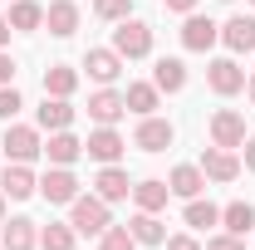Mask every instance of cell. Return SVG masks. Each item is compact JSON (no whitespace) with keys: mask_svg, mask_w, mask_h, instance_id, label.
I'll return each mask as SVG.
<instances>
[{"mask_svg":"<svg viewBox=\"0 0 255 250\" xmlns=\"http://www.w3.org/2000/svg\"><path fill=\"white\" fill-rule=\"evenodd\" d=\"M69 206H74L69 226H74L79 236H103V231H108V201H103V196H74Z\"/></svg>","mask_w":255,"mask_h":250,"instance_id":"6da1fadb","label":"cell"},{"mask_svg":"<svg viewBox=\"0 0 255 250\" xmlns=\"http://www.w3.org/2000/svg\"><path fill=\"white\" fill-rule=\"evenodd\" d=\"M113 49H118L123 59H142V54H152V30H147V20H118V30H113Z\"/></svg>","mask_w":255,"mask_h":250,"instance_id":"7a4b0ae2","label":"cell"},{"mask_svg":"<svg viewBox=\"0 0 255 250\" xmlns=\"http://www.w3.org/2000/svg\"><path fill=\"white\" fill-rule=\"evenodd\" d=\"M0 152L10 157V162H34V157L44 152V142H39V127H25V123L5 127V137H0Z\"/></svg>","mask_w":255,"mask_h":250,"instance_id":"3957f363","label":"cell"},{"mask_svg":"<svg viewBox=\"0 0 255 250\" xmlns=\"http://www.w3.org/2000/svg\"><path fill=\"white\" fill-rule=\"evenodd\" d=\"M39 196H44L49 206H69V201L79 196V177H74L69 167H49V172L39 177Z\"/></svg>","mask_w":255,"mask_h":250,"instance_id":"277c9868","label":"cell"},{"mask_svg":"<svg viewBox=\"0 0 255 250\" xmlns=\"http://www.w3.org/2000/svg\"><path fill=\"white\" fill-rule=\"evenodd\" d=\"M206 84H211V94L231 98V94L246 89V69H241L236 59H211V64H206Z\"/></svg>","mask_w":255,"mask_h":250,"instance_id":"5b68a950","label":"cell"},{"mask_svg":"<svg viewBox=\"0 0 255 250\" xmlns=\"http://www.w3.org/2000/svg\"><path fill=\"white\" fill-rule=\"evenodd\" d=\"M0 191H5L10 201H30L34 191H39V177L30 172V162H10V167L0 172Z\"/></svg>","mask_w":255,"mask_h":250,"instance_id":"8992f818","label":"cell"},{"mask_svg":"<svg viewBox=\"0 0 255 250\" xmlns=\"http://www.w3.org/2000/svg\"><path fill=\"white\" fill-rule=\"evenodd\" d=\"M172 137H177V127L167 123V118H152V113H147V118L137 123V132H132V142H137L142 152H167Z\"/></svg>","mask_w":255,"mask_h":250,"instance_id":"52a82bcc","label":"cell"},{"mask_svg":"<svg viewBox=\"0 0 255 250\" xmlns=\"http://www.w3.org/2000/svg\"><path fill=\"white\" fill-rule=\"evenodd\" d=\"M201 172H206L211 182H236V177H241V162H236L231 147H216V142H211V147L201 152Z\"/></svg>","mask_w":255,"mask_h":250,"instance_id":"ba28073f","label":"cell"},{"mask_svg":"<svg viewBox=\"0 0 255 250\" xmlns=\"http://www.w3.org/2000/svg\"><path fill=\"white\" fill-rule=\"evenodd\" d=\"M216 39H221V25H216V20H206V15H187V25H182V44H187V49L206 54Z\"/></svg>","mask_w":255,"mask_h":250,"instance_id":"9c48e42d","label":"cell"},{"mask_svg":"<svg viewBox=\"0 0 255 250\" xmlns=\"http://www.w3.org/2000/svg\"><path fill=\"white\" fill-rule=\"evenodd\" d=\"M84 69H89L94 84H113V79L123 74V54H118V49H89V54H84Z\"/></svg>","mask_w":255,"mask_h":250,"instance_id":"30bf717a","label":"cell"},{"mask_svg":"<svg viewBox=\"0 0 255 250\" xmlns=\"http://www.w3.org/2000/svg\"><path fill=\"white\" fill-rule=\"evenodd\" d=\"M211 142H216V147H241V142H246V118L231 113V108H221V113L211 118Z\"/></svg>","mask_w":255,"mask_h":250,"instance_id":"8fae6325","label":"cell"},{"mask_svg":"<svg viewBox=\"0 0 255 250\" xmlns=\"http://www.w3.org/2000/svg\"><path fill=\"white\" fill-rule=\"evenodd\" d=\"M84 152L94 157V162H103V167H108V162H118V157L128 152V142L118 137V132H113V127H98V132H89V142H84Z\"/></svg>","mask_w":255,"mask_h":250,"instance_id":"7c38bea8","label":"cell"},{"mask_svg":"<svg viewBox=\"0 0 255 250\" xmlns=\"http://www.w3.org/2000/svg\"><path fill=\"white\" fill-rule=\"evenodd\" d=\"M221 39H226L231 54H251L255 49V20L251 15H231V20L221 25Z\"/></svg>","mask_w":255,"mask_h":250,"instance_id":"4fadbf2b","label":"cell"},{"mask_svg":"<svg viewBox=\"0 0 255 250\" xmlns=\"http://www.w3.org/2000/svg\"><path fill=\"white\" fill-rule=\"evenodd\" d=\"M44 157H49L54 167H74V162L84 157V142H79L69 127H59V132H49V142H44Z\"/></svg>","mask_w":255,"mask_h":250,"instance_id":"5bb4252c","label":"cell"},{"mask_svg":"<svg viewBox=\"0 0 255 250\" xmlns=\"http://www.w3.org/2000/svg\"><path fill=\"white\" fill-rule=\"evenodd\" d=\"M123 113H128V103H123V94H113V89H98V94L89 98V118H94L98 127H113Z\"/></svg>","mask_w":255,"mask_h":250,"instance_id":"9a60e30c","label":"cell"},{"mask_svg":"<svg viewBox=\"0 0 255 250\" xmlns=\"http://www.w3.org/2000/svg\"><path fill=\"white\" fill-rule=\"evenodd\" d=\"M44 30L54 34V39H69V34L79 30V5H74V0H54V5L44 10Z\"/></svg>","mask_w":255,"mask_h":250,"instance_id":"2e32d148","label":"cell"},{"mask_svg":"<svg viewBox=\"0 0 255 250\" xmlns=\"http://www.w3.org/2000/svg\"><path fill=\"white\" fill-rule=\"evenodd\" d=\"M98 196H103V201H108V206H113V201H128V196H132V182H128V172L123 167H118V162H108V167H103V172H98Z\"/></svg>","mask_w":255,"mask_h":250,"instance_id":"e0dca14e","label":"cell"},{"mask_svg":"<svg viewBox=\"0 0 255 250\" xmlns=\"http://www.w3.org/2000/svg\"><path fill=\"white\" fill-rule=\"evenodd\" d=\"M152 84H157V94H182V89H187V64L182 59H157Z\"/></svg>","mask_w":255,"mask_h":250,"instance_id":"ac0fdd59","label":"cell"},{"mask_svg":"<svg viewBox=\"0 0 255 250\" xmlns=\"http://www.w3.org/2000/svg\"><path fill=\"white\" fill-rule=\"evenodd\" d=\"M0 246H5V250H34V246H39V231H34V221H30V216H15L10 226H5Z\"/></svg>","mask_w":255,"mask_h":250,"instance_id":"d6986e66","label":"cell"},{"mask_svg":"<svg viewBox=\"0 0 255 250\" xmlns=\"http://www.w3.org/2000/svg\"><path fill=\"white\" fill-rule=\"evenodd\" d=\"M128 231H132V241H137V246H162V241H167L157 211H137V216L128 221Z\"/></svg>","mask_w":255,"mask_h":250,"instance_id":"ffe728a7","label":"cell"},{"mask_svg":"<svg viewBox=\"0 0 255 250\" xmlns=\"http://www.w3.org/2000/svg\"><path fill=\"white\" fill-rule=\"evenodd\" d=\"M79 89V69H69V64H49L44 69V94L49 98H69Z\"/></svg>","mask_w":255,"mask_h":250,"instance_id":"44dd1931","label":"cell"},{"mask_svg":"<svg viewBox=\"0 0 255 250\" xmlns=\"http://www.w3.org/2000/svg\"><path fill=\"white\" fill-rule=\"evenodd\" d=\"M167 187H172V196H201V187H206V172L201 167H172V177H167Z\"/></svg>","mask_w":255,"mask_h":250,"instance_id":"7402d4cb","label":"cell"},{"mask_svg":"<svg viewBox=\"0 0 255 250\" xmlns=\"http://www.w3.org/2000/svg\"><path fill=\"white\" fill-rule=\"evenodd\" d=\"M167 196H172V187H167V182H157V177H147V182H137V187H132L137 211H162V206H167Z\"/></svg>","mask_w":255,"mask_h":250,"instance_id":"603a6c76","label":"cell"},{"mask_svg":"<svg viewBox=\"0 0 255 250\" xmlns=\"http://www.w3.org/2000/svg\"><path fill=\"white\" fill-rule=\"evenodd\" d=\"M74 123V108H69V98H49L44 94V103H39V127H49V132H59V127Z\"/></svg>","mask_w":255,"mask_h":250,"instance_id":"cb8c5ba5","label":"cell"},{"mask_svg":"<svg viewBox=\"0 0 255 250\" xmlns=\"http://www.w3.org/2000/svg\"><path fill=\"white\" fill-rule=\"evenodd\" d=\"M128 113H137V118H147V113H157V84H128Z\"/></svg>","mask_w":255,"mask_h":250,"instance_id":"d4e9b609","label":"cell"},{"mask_svg":"<svg viewBox=\"0 0 255 250\" xmlns=\"http://www.w3.org/2000/svg\"><path fill=\"white\" fill-rule=\"evenodd\" d=\"M221 226L231 231V236H246V231H255V206L251 201H231L221 211Z\"/></svg>","mask_w":255,"mask_h":250,"instance_id":"484cf974","label":"cell"},{"mask_svg":"<svg viewBox=\"0 0 255 250\" xmlns=\"http://www.w3.org/2000/svg\"><path fill=\"white\" fill-rule=\"evenodd\" d=\"M5 20H10V30H39V25H44V5H34V0H15Z\"/></svg>","mask_w":255,"mask_h":250,"instance_id":"4316f807","label":"cell"},{"mask_svg":"<svg viewBox=\"0 0 255 250\" xmlns=\"http://www.w3.org/2000/svg\"><path fill=\"white\" fill-rule=\"evenodd\" d=\"M74 226H59V221H49V226H39V250H74Z\"/></svg>","mask_w":255,"mask_h":250,"instance_id":"83f0119b","label":"cell"},{"mask_svg":"<svg viewBox=\"0 0 255 250\" xmlns=\"http://www.w3.org/2000/svg\"><path fill=\"white\" fill-rule=\"evenodd\" d=\"M187 226H191V231H206V226H221V211H216L211 201L191 196V201H187Z\"/></svg>","mask_w":255,"mask_h":250,"instance_id":"f1b7e54d","label":"cell"},{"mask_svg":"<svg viewBox=\"0 0 255 250\" xmlns=\"http://www.w3.org/2000/svg\"><path fill=\"white\" fill-rule=\"evenodd\" d=\"M98 250H137V241H132V231H128V226H108V231H103V241H98Z\"/></svg>","mask_w":255,"mask_h":250,"instance_id":"f546056e","label":"cell"},{"mask_svg":"<svg viewBox=\"0 0 255 250\" xmlns=\"http://www.w3.org/2000/svg\"><path fill=\"white\" fill-rule=\"evenodd\" d=\"M20 108H25V98H20V89H15V84H5V89H0V118L10 123V118H15Z\"/></svg>","mask_w":255,"mask_h":250,"instance_id":"4dcf8cb0","label":"cell"},{"mask_svg":"<svg viewBox=\"0 0 255 250\" xmlns=\"http://www.w3.org/2000/svg\"><path fill=\"white\" fill-rule=\"evenodd\" d=\"M98 20H128V10H132V0H94Z\"/></svg>","mask_w":255,"mask_h":250,"instance_id":"1f68e13d","label":"cell"},{"mask_svg":"<svg viewBox=\"0 0 255 250\" xmlns=\"http://www.w3.org/2000/svg\"><path fill=\"white\" fill-rule=\"evenodd\" d=\"M206 250H246V246H241V236H231V231H226V236H211Z\"/></svg>","mask_w":255,"mask_h":250,"instance_id":"d6a6232c","label":"cell"},{"mask_svg":"<svg viewBox=\"0 0 255 250\" xmlns=\"http://www.w3.org/2000/svg\"><path fill=\"white\" fill-rule=\"evenodd\" d=\"M5 84H15V59L0 49V89H5Z\"/></svg>","mask_w":255,"mask_h":250,"instance_id":"836d02e7","label":"cell"},{"mask_svg":"<svg viewBox=\"0 0 255 250\" xmlns=\"http://www.w3.org/2000/svg\"><path fill=\"white\" fill-rule=\"evenodd\" d=\"M167 250H201L191 236H167Z\"/></svg>","mask_w":255,"mask_h":250,"instance_id":"e575fe53","label":"cell"},{"mask_svg":"<svg viewBox=\"0 0 255 250\" xmlns=\"http://www.w3.org/2000/svg\"><path fill=\"white\" fill-rule=\"evenodd\" d=\"M162 5H167L172 15H191V10H196V0H162Z\"/></svg>","mask_w":255,"mask_h":250,"instance_id":"d590c367","label":"cell"},{"mask_svg":"<svg viewBox=\"0 0 255 250\" xmlns=\"http://www.w3.org/2000/svg\"><path fill=\"white\" fill-rule=\"evenodd\" d=\"M241 147H246V167H251V172H255V137H246Z\"/></svg>","mask_w":255,"mask_h":250,"instance_id":"8d00e7d4","label":"cell"},{"mask_svg":"<svg viewBox=\"0 0 255 250\" xmlns=\"http://www.w3.org/2000/svg\"><path fill=\"white\" fill-rule=\"evenodd\" d=\"M5 44H10V20L0 15V49H5Z\"/></svg>","mask_w":255,"mask_h":250,"instance_id":"74e56055","label":"cell"},{"mask_svg":"<svg viewBox=\"0 0 255 250\" xmlns=\"http://www.w3.org/2000/svg\"><path fill=\"white\" fill-rule=\"evenodd\" d=\"M246 94H251V103H255V74H251V84H246Z\"/></svg>","mask_w":255,"mask_h":250,"instance_id":"f35d334b","label":"cell"},{"mask_svg":"<svg viewBox=\"0 0 255 250\" xmlns=\"http://www.w3.org/2000/svg\"><path fill=\"white\" fill-rule=\"evenodd\" d=\"M5 201H10V196H5V191H0V221H5Z\"/></svg>","mask_w":255,"mask_h":250,"instance_id":"ab89813d","label":"cell"},{"mask_svg":"<svg viewBox=\"0 0 255 250\" xmlns=\"http://www.w3.org/2000/svg\"><path fill=\"white\" fill-rule=\"evenodd\" d=\"M226 5H231V0H226Z\"/></svg>","mask_w":255,"mask_h":250,"instance_id":"60d3db41","label":"cell"},{"mask_svg":"<svg viewBox=\"0 0 255 250\" xmlns=\"http://www.w3.org/2000/svg\"><path fill=\"white\" fill-rule=\"evenodd\" d=\"M0 250H5V246H0Z\"/></svg>","mask_w":255,"mask_h":250,"instance_id":"b9f144b4","label":"cell"},{"mask_svg":"<svg viewBox=\"0 0 255 250\" xmlns=\"http://www.w3.org/2000/svg\"><path fill=\"white\" fill-rule=\"evenodd\" d=\"M251 5H255V0H251Z\"/></svg>","mask_w":255,"mask_h":250,"instance_id":"7bdbcfd3","label":"cell"}]
</instances>
